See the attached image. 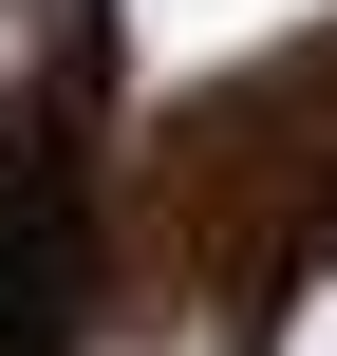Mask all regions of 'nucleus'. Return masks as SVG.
Listing matches in <instances>:
<instances>
[{"label":"nucleus","mask_w":337,"mask_h":356,"mask_svg":"<svg viewBox=\"0 0 337 356\" xmlns=\"http://www.w3.org/2000/svg\"><path fill=\"white\" fill-rule=\"evenodd\" d=\"M0 38H19V0H0Z\"/></svg>","instance_id":"nucleus-2"},{"label":"nucleus","mask_w":337,"mask_h":356,"mask_svg":"<svg viewBox=\"0 0 337 356\" xmlns=\"http://www.w3.org/2000/svg\"><path fill=\"white\" fill-rule=\"evenodd\" d=\"M281 356H337V282H319V300H300V319H281Z\"/></svg>","instance_id":"nucleus-1"}]
</instances>
